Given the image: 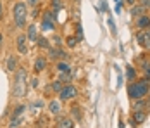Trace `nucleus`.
<instances>
[{
	"label": "nucleus",
	"instance_id": "obj_5",
	"mask_svg": "<svg viewBox=\"0 0 150 128\" xmlns=\"http://www.w3.org/2000/svg\"><path fill=\"white\" fill-rule=\"evenodd\" d=\"M136 43L145 49V50H150V28L147 29H140L136 33Z\"/></svg>",
	"mask_w": 150,
	"mask_h": 128
},
{
	"label": "nucleus",
	"instance_id": "obj_17",
	"mask_svg": "<svg viewBox=\"0 0 150 128\" xmlns=\"http://www.w3.org/2000/svg\"><path fill=\"white\" fill-rule=\"evenodd\" d=\"M145 12H147V11H145V9H143V7L140 5V4H135V5H131V7H129V14L133 16V17H138V16H143Z\"/></svg>",
	"mask_w": 150,
	"mask_h": 128
},
{
	"label": "nucleus",
	"instance_id": "obj_15",
	"mask_svg": "<svg viewBox=\"0 0 150 128\" xmlns=\"http://www.w3.org/2000/svg\"><path fill=\"white\" fill-rule=\"evenodd\" d=\"M55 69L59 73H71V64L62 59V61H57V62H55Z\"/></svg>",
	"mask_w": 150,
	"mask_h": 128
},
{
	"label": "nucleus",
	"instance_id": "obj_10",
	"mask_svg": "<svg viewBox=\"0 0 150 128\" xmlns=\"http://www.w3.org/2000/svg\"><path fill=\"white\" fill-rule=\"evenodd\" d=\"M131 107H133V111H147L150 107V100L147 97L145 99H136V100H133Z\"/></svg>",
	"mask_w": 150,
	"mask_h": 128
},
{
	"label": "nucleus",
	"instance_id": "obj_28",
	"mask_svg": "<svg viewBox=\"0 0 150 128\" xmlns=\"http://www.w3.org/2000/svg\"><path fill=\"white\" fill-rule=\"evenodd\" d=\"M66 45H67L69 49H74L76 45H78V38H76V36H67V38H66Z\"/></svg>",
	"mask_w": 150,
	"mask_h": 128
},
{
	"label": "nucleus",
	"instance_id": "obj_42",
	"mask_svg": "<svg viewBox=\"0 0 150 128\" xmlns=\"http://www.w3.org/2000/svg\"><path fill=\"white\" fill-rule=\"evenodd\" d=\"M114 2H116V4H117V2H121V0H114Z\"/></svg>",
	"mask_w": 150,
	"mask_h": 128
},
{
	"label": "nucleus",
	"instance_id": "obj_20",
	"mask_svg": "<svg viewBox=\"0 0 150 128\" xmlns=\"http://www.w3.org/2000/svg\"><path fill=\"white\" fill-rule=\"evenodd\" d=\"M40 28H42V31H52V29L55 28V23H52V21H47V19H42V24H40Z\"/></svg>",
	"mask_w": 150,
	"mask_h": 128
},
{
	"label": "nucleus",
	"instance_id": "obj_40",
	"mask_svg": "<svg viewBox=\"0 0 150 128\" xmlns=\"http://www.w3.org/2000/svg\"><path fill=\"white\" fill-rule=\"evenodd\" d=\"M2 42H4V35H0V47H2Z\"/></svg>",
	"mask_w": 150,
	"mask_h": 128
},
{
	"label": "nucleus",
	"instance_id": "obj_27",
	"mask_svg": "<svg viewBox=\"0 0 150 128\" xmlns=\"http://www.w3.org/2000/svg\"><path fill=\"white\" fill-rule=\"evenodd\" d=\"M50 7H52V11L59 12L60 9H62V2L60 0H50Z\"/></svg>",
	"mask_w": 150,
	"mask_h": 128
},
{
	"label": "nucleus",
	"instance_id": "obj_36",
	"mask_svg": "<svg viewBox=\"0 0 150 128\" xmlns=\"http://www.w3.org/2000/svg\"><path fill=\"white\" fill-rule=\"evenodd\" d=\"M31 88H38V78H33L31 80Z\"/></svg>",
	"mask_w": 150,
	"mask_h": 128
},
{
	"label": "nucleus",
	"instance_id": "obj_7",
	"mask_svg": "<svg viewBox=\"0 0 150 128\" xmlns=\"http://www.w3.org/2000/svg\"><path fill=\"white\" fill-rule=\"evenodd\" d=\"M48 57L52 59V61H60V59H67V54H66V50H62L60 47H50L48 49Z\"/></svg>",
	"mask_w": 150,
	"mask_h": 128
},
{
	"label": "nucleus",
	"instance_id": "obj_31",
	"mask_svg": "<svg viewBox=\"0 0 150 128\" xmlns=\"http://www.w3.org/2000/svg\"><path fill=\"white\" fill-rule=\"evenodd\" d=\"M138 4H140L145 11H150V0H138Z\"/></svg>",
	"mask_w": 150,
	"mask_h": 128
},
{
	"label": "nucleus",
	"instance_id": "obj_16",
	"mask_svg": "<svg viewBox=\"0 0 150 128\" xmlns=\"http://www.w3.org/2000/svg\"><path fill=\"white\" fill-rule=\"evenodd\" d=\"M60 109H62V106H60V100L52 99L50 102H48V111H50L52 114H59Z\"/></svg>",
	"mask_w": 150,
	"mask_h": 128
},
{
	"label": "nucleus",
	"instance_id": "obj_30",
	"mask_svg": "<svg viewBox=\"0 0 150 128\" xmlns=\"http://www.w3.org/2000/svg\"><path fill=\"white\" fill-rule=\"evenodd\" d=\"M76 38H78V42H83V38H85V35H83V28L78 24L76 26Z\"/></svg>",
	"mask_w": 150,
	"mask_h": 128
},
{
	"label": "nucleus",
	"instance_id": "obj_23",
	"mask_svg": "<svg viewBox=\"0 0 150 128\" xmlns=\"http://www.w3.org/2000/svg\"><path fill=\"white\" fill-rule=\"evenodd\" d=\"M36 45H38L40 49H45V50H48V49L52 47V45L48 43V40H47V38H43V36H38V38H36Z\"/></svg>",
	"mask_w": 150,
	"mask_h": 128
},
{
	"label": "nucleus",
	"instance_id": "obj_24",
	"mask_svg": "<svg viewBox=\"0 0 150 128\" xmlns=\"http://www.w3.org/2000/svg\"><path fill=\"white\" fill-rule=\"evenodd\" d=\"M140 68L143 69L145 76H147V78H150V61H147V59H145V61H142V62H140Z\"/></svg>",
	"mask_w": 150,
	"mask_h": 128
},
{
	"label": "nucleus",
	"instance_id": "obj_8",
	"mask_svg": "<svg viewBox=\"0 0 150 128\" xmlns=\"http://www.w3.org/2000/svg\"><path fill=\"white\" fill-rule=\"evenodd\" d=\"M147 111H133V116H131V119H129V123L136 127V125H142V123H145V119H147Z\"/></svg>",
	"mask_w": 150,
	"mask_h": 128
},
{
	"label": "nucleus",
	"instance_id": "obj_11",
	"mask_svg": "<svg viewBox=\"0 0 150 128\" xmlns=\"http://www.w3.org/2000/svg\"><path fill=\"white\" fill-rule=\"evenodd\" d=\"M17 68H19V64H17V57L14 54H9L7 56V61H5V69L9 73H16L17 71Z\"/></svg>",
	"mask_w": 150,
	"mask_h": 128
},
{
	"label": "nucleus",
	"instance_id": "obj_38",
	"mask_svg": "<svg viewBox=\"0 0 150 128\" xmlns=\"http://www.w3.org/2000/svg\"><path fill=\"white\" fill-rule=\"evenodd\" d=\"M2 17H4V5H2V0H0V21H2Z\"/></svg>",
	"mask_w": 150,
	"mask_h": 128
},
{
	"label": "nucleus",
	"instance_id": "obj_6",
	"mask_svg": "<svg viewBox=\"0 0 150 128\" xmlns=\"http://www.w3.org/2000/svg\"><path fill=\"white\" fill-rule=\"evenodd\" d=\"M28 36L24 35V33H21V35H17V38H16V47H17V52L21 54V56H28L30 54V45H28Z\"/></svg>",
	"mask_w": 150,
	"mask_h": 128
},
{
	"label": "nucleus",
	"instance_id": "obj_2",
	"mask_svg": "<svg viewBox=\"0 0 150 128\" xmlns=\"http://www.w3.org/2000/svg\"><path fill=\"white\" fill-rule=\"evenodd\" d=\"M16 99H23L28 94V71L26 68H17L14 74V88H12Z\"/></svg>",
	"mask_w": 150,
	"mask_h": 128
},
{
	"label": "nucleus",
	"instance_id": "obj_43",
	"mask_svg": "<svg viewBox=\"0 0 150 128\" xmlns=\"http://www.w3.org/2000/svg\"><path fill=\"white\" fill-rule=\"evenodd\" d=\"M74 2H81V0H74Z\"/></svg>",
	"mask_w": 150,
	"mask_h": 128
},
{
	"label": "nucleus",
	"instance_id": "obj_35",
	"mask_svg": "<svg viewBox=\"0 0 150 128\" xmlns=\"http://www.w3.org/2000/svg\"><path fill=\"white\" fill-rule=\"evenodd\" d=\"M124 4H126L128 7H131V5H135V4H138V0H124Z\"/></svg>",
	"mask_w": 150,
	"mask_h": 128
},
{
	"label": "nucleus",
	"instance_id": "obj_37",
	"mask_svg": "<svg viewBox=\"0 0 150 128\" xmlns=\"http://www.w3.org/2000/svg\"><path fill=\"white\" fill-rule=\"evenodd\" d=\"M100 7H102V11H107V2L105 0H100Z\"/></svg>",
	"mask_w": 150,
	"mask_h": 128
},
{
	"label": "nucleus",
	"instance_id": "obj_13",
	"mask_svg": "<svg viewBox=\"0 0 150 128\" xmlns=\"http://www.w3.org/2000/svg\"><path fill=\"white\" fill-rule=\"evenodd\" d=\"M33 69H35L36 74H40L42 71H45V69H47V59H45V57H43V56L36 57V59H35V66H33Z\"/></svg>",
	"mask_w": 150,
	"mask_h": 128
},
{
	"label": "nucleus",
	"instance_id": "obj_29",
	"mask_svg": "<svg viewBox=\"0 0 150 128\" xmlns=\"http://www.w3.org/2000/svg\"><path fill=\"white\" fill-rule=\"evenodd\" d=\"M62 82H59V80H54V82H52V83H50V88H52V90H54V92H57V94H59L60 92V88H62Z\"/></svg>",
	"mask_w": 150,
	"mask_h": 128
},
{
	"label": "nucleus",
	"instance_id": "obj_14",
	"mask_svg": "<svg viewBox=\"0 0 150 128\" xmlns=\"http://www.w3.org/2000/svg\"><path fill=\"white\" fill-rule=\"evenodd\" d=\"M26 36H28V42H36V38H38V28H36V24H30L28 26Z\"/></svg>",
	"mask_w": 150,
	"mask_h": 128
},
{
	"label": "nucleus",
	"instance_id": "obj_1",
	"mask_svg": "<svg viewBox=\"0 0 150 128\" xmlns=\"http://www.w3.org/2000/svg\"><path fill=\"white\" fill-rule=\"evenodd\" d=\"M150 92V78H143V80H133L128 85V95L131 100L136 99H145Z\"/></svg>",
	"mask_w": 150,
	"mask_h": 128
},
{
	"label": "nucleus",
	"instance_id": "obj_22",
	"mask_svg": "<svg viewBox=\"0 0 150 128\" xmlns=\"http://www.w3.org/2000/svg\"><path fill=\"white\" fill-rule=\"evenodd\" d=\"M26 111V106L24 104H21V106H17V107H14L12 109V113H11V118H19L21 114Z\"/></svg>",
	"mask_w": 150,
	"mask_h": 128
},
{
	"label": "nucleus",
	"instance_id": "obj_32",
	"mask_svg": "<svg viewBox=\"0 0 150 128\" xmlns=\"http://www.w3.org/2000/svg\"><path fill=\"white\" fill-rule=\"evenodd\" d=\"M73 114L76 116V119H78V121H81V118H83V116L79 114V107H73Z\"/></svg>",
	"mask_w": 150,
	"mask_h": 128
},
{
	"label": "nucleus",
	"instance_id": "obj_3",
	"mask_svg": "<svg viewBox=\"0 0 150 128\" xmlns=\"http://www.w3.org/2000/svg\"><path fill=\"white\" fill-rule=\"evenodd\" d=\"M12 19H14L16 28H26L28 23V5L24 2H16L12 7Z\"/></svg>",
	"mask_w": 150,
	"mask_h": 128
},
{
	"label": "nucleus",
	"instance_id": "obj_41",
	"mask_svg": "<svg viewBox=\"0 0 150 128\" xmlns=\"http://www.w3.org/2000/svg\"><path fill=\"white\" fill-rule=\"evenodd\" d=\"M119 128H124V123L122 121H119Z\"/></svg>",
	"mask_w": 150,
	"mask_h": 128
},
{
	"label": "nucleus",
	"instance_id": "obj_33",
	"mask_svg": "<svg viewBox=\"0 0 150 128\" xmlns=\"http://www.w3.org/2000/svg\"><path fill=\"white\" fill-rule=\"evenodd\" d=\"M38 4H40V0H28L26 2L28 7H38Z\"/></svg>",
	"mask_w": 150,
	"mask_h": 128
},
{
	"label": "nucleus",
	"instance_id": "obj_26",
	"mask_svg": "<svg viewBox=\"0 0 150 128\" xmlns=\"http://www.w3.org/2000/svg\"><path fill=\"white\" fill-rule=\"evenodd\" d=\"M57 80L62 82V83H71V73H60Z\"/></svg>",
	"mask_w": 150,
	"mask_h": 128
},
{
	"label": "nucleus",
	"instance_id": "obj_9",
	"mask_svg": "<svg viewBox=\"0 0 150 128\" xmlns=\"http://www.w3.org/2000/svg\"><path fill=\"white\" fill-rule=\"evenodd\" d=\"M135 26H136V29H138V31H140V29H147V28H150V17H149L147 14L135 17Z\"/></svg>",
	"mask_w": 150,
	"mask_h": 128
},
{
	"label": "nucleus",
	"instance_id": "obj_18",
	"mask_svg": "<svg viewBox=\"0 0 150 128\" xmlns=\"http://www.w3.org/2000/svg\"><path fill=\"white\" fill-rule=\"evenodd\" d=\"M42 19H47V21H52V23H55L57 21V12L55 11H52V9H48L43 12V17Z\"/></svg>",
	"mask_w": 150,
	"mask_h": 128
},
{
	"label": "nucleus",
	"instance_id": "obj_19",
	"mask_svg": "<svg viewBox=\"0 0 150 128\" xmlns=\"http://www.w3.org/2000/svg\"><path fill=\"white\" fill-rule=\"evenodd\" d=\"M23 123H24V118H23V116H19V118H11L9 128H19Z\"/></svg>",
	"mask_w": 150,
	"mask_h": 128
},
{
	"label": "nucleus",
	"instance_id": "obj_21",
	"mask_svg": "<svg viewBox=\"0 0 150 128\" xmlns=\"http://www.w3.org/2000/svg\"><path fill=\"white\" fill-rule=\"evenodd\" d=\"M126 80H128V82L136 80V69L133 66H128V68H126Z\"/></svg>",
	"mask_w": 150,
	"mask_h": 128
},
{
	"label": "nucleus",
	"instance_id": "obj_4",
	"mask_svg": "<svg viewBox=\"0 0 150 128\" xmlns=\"http://www.w3.org/2000/svg\"><path fill=\"white\" fill-rule=\"evenodd\" d=\"M78 97V88L73 83H66V85L60 88L59 92V100L60 102H66V100H74Z\"/></svg>",
	"mask_w": 150,
	"mask_h": 128
},
{
	"label": "nucleus",
	"instance_id": "obj_34",
	"mask_svg": "<svg viewBox=\"0 0 150 128\" xmlns=\"http://www.w3.org/2000/svg\"><path fill=\"white\" fill-rule=\"evenodd\" d=\"M52 42L55 43V47H60V43H62V38H60L59 35H55V36H54V40H52Z\"/></svg>",
	"mask_w": 150,
	"mask_h": 128
},
{
	"label": "nucleus",
	"instance_id": "obj_12",
	"mask_svg": "<svg viewBox=\"0 0 150 128\" xmlns=\"http://www.w3.org/2000/svg\"><path fill=\"white\" fill-rule=\"evenodd\" d=\"M55 125H57V128H74V121L69 116H59Z\"/></svg>",
	"mask_w": 150,
	"mask_h": 128
},
{
	"label": "nucleus",
	"instance_id": "obj_39",
	"mask_svg": "<svg viewBox=\"0 0 150 128\" xmlns=\"http://www.w3.org/2000/svg\"><path fill=\"white\" fill-rule=\"evenodd\" d=\"M33 106H36V107H42V106H43V102H42V100H36Z\"/></svg>",
	"mask_w": 150,
	"mask_h": 128
},
{
	"label": "nucleus",
	"instance_id": "obj_25",
	"mask_svg": "<svg viewBox=\"0 0 150 128\" xmlns=\"http://www.w3.org/2000/svg\"><path fill=\"white\" fill-rule=\"evenodd\" d=\"M107 24H109V28H110V33L116 36V35H117V29H116V23H114L112 16H109V17H107Z\"/></svg>",
	"mask_w": 150,
	"mask_h": 128
}]
</instances>
